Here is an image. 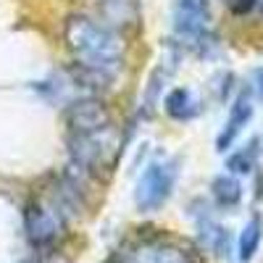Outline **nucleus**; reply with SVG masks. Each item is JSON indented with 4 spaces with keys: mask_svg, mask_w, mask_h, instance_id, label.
I'll return each instance as SVG.
<instances>
[{
    "mask_svg": "<svg viewBox=\"0 0 263 263\" xmlns=\"http://www.w3.org/2000/svg\"><path fill=\"white\" fill-rule=\"evenodd\" d=\"M63 34L79 69H84L98 84L114 79L124 61V40L116 29L90 16H69Z\"/></svg>",
    "mask_w": 263,
    "mask_h": 263,
    "instance_id": "f257e3e1",
    "label": "nucleus"
},
{
    "mask_svg": "<svg viewBox=\"0 0 263 263\" xmlns=\"http://www.w3.org/2000/svg\"><path fill=\"white\" fill-rule=\"evenodd\" d=\"M121 147V137L114 124H108L98 132L84 135H69V153L71 161L82 174H95L100 168H111L116 163Z\"/></svg>",
    "mask_w": 263,
    "mask_h": 263,
    "instance_id": "f03ea898",
    "label": "nucleus"
},
{
    "mask_svg": "<svg viewBox=\"0 0 263 263\" xmlns=\"http://www.w3.org/2000/svg\"><path fill=\"white\" fill-rule=\"evenodd\" d=\"M177 163L174 161H156L150 163L142 177L137 179V190H135V203L140 211L150 213L158 211L168 203V197L174 192V184H177Z\"/></svg>",
    "mask_w": 263,
    "mask_h": 263,
    "instance_id": "7ed1b4c3",
    "label": "nucleus"
},
{
    "mask_svg": "<svg viewBox=\"0 0 263 263\" xmlns=\"http://www.w3.org/2000/svg\"><path fill=\"white\" fill-rule=\"evenodd\" d=\"M66 208L63 200H58V195L50 203L45 200H32L24 211V227H27V237L32 239V245L45 248L53 245L58 234L63 232V218H66Z\"/></svg>",
    "mask_w": 263,
    "mask_h": 263,
    "instance_id": "20e7f679",
    "label": "nucleus"
},
{
    "mask_svg": "<svg viewBox=\"0 0 263 263\" xmlns=\"http://www.w3.org/2000/svg\"><path fill=\"white\" fill-rule=\"evenodd\" d=\"M174 32L190 48L205 45V40L211 37L208 0H177V6H174Z\"/></svg>",
    "mask_w": 263,
    "mask_h": 263,
    "instance_id": "39448f33",
    "label": "nucleus"
},
{
    "mask_svg": "<svg viewBox=\"0 0 263 263\" xmlns=\"http://www.w3.org/2000/svg\"><path fill=\"white\" fill-rule=\"evenodd\" d=\"M63 121H66V129L69 135H84V132H98L111 121V111L105 108L103 100L98 98H79L74 103L66 105L63 111Z\"/></svg>",
    "mask_w": 263,
    "mask_h": 263,
    "instance_id": "423d86ee",
    "label": "nucleus"
},
{
    "mask_svg": "<svg viewBox=\"0 0 263 263\" xmlns=\"http://www.w3.org/2000/svg\"><path fill=\"white\" fill-rule=\"evenodd\" d=\"M100 21L111 29H132L140 21V0H100Z\"/></svg>",
    "mask_w": 263,
    "mask_h": 263,
    "instance_id": "0eeeda50",
    "label": "nucleus"
},
{
    "mask_svg": "<svg viewBox=\"0 0 263 263\" xmlns=\"http://www.w3.org/2000/svg\"><path fill=\"white\" fill-rule=\"evenodd\" d=\"M250 119H253V100H250L248 92H242V95L234 100V105H232L229 119H227V126H224L221 135H218V140H216V147L221 150V153L229 150V147L234 145V140L239 137V132L248 126Z\"/></svg>",
    "mask_w": 263,
    "mask_h": 263,
    "instance_id": "6e6552de",
    "label": "nucleus"
},
{
    "mask_svg": "<svg viewBox=\"0 0 263 263\" xmlns=\"http://www.w3.org/2000/svg\"><path fill=\"white\" fill-rule=\"evenodd\" d=\"M197 237H200V245L213 253L216 258H227L229 255V245H232V237H229V229L221 227L211 216H203L197 221Z\"/></svg>",
    "mask_w": 263,
    "mask_h": 263,
    "instance_id": "1a4fd4ad",
    "label": "nucleus"
},
{
    "mask_svg": "<svg viewBox=\"0 0 263 263\" xmlns=\"http://www.w3.org/2000/svg\"><path fill=\"white\" fill-rule=\"evenodd\" d=\"M135 258L137 263H195L184 248H179L177 242H166V239H156V242L142 245Z\"/></svg>",
    "mask_w": 263,
    "mask_h": 263,
    "instance_id": "9d476101",
    "label": "nucleus"
},
{
    "mask_svg": "<svg viewBox=\"0 0 263 263\" xmlns=\"http://www.w3.org/2000/svg\"><path fill=\"white\" fill-rule=\"evenodd\" d=\"M163 108L171 119L177 121H190L200 114V103H197L195 92L187 90V87H177V90H171L163 100Z\"/></svg>",
    "mask_w": 263,
    "mask_h": 263,
    "instance_id": "9b49d317",
    "label": "nucleus"
},
{
    "mask_svg": "<svg viewBox=\"0 0 263 263\" xmlns=\"http://www.w3.org/2000/svg\"><path fill=\"white\" fill-rule=\"evenodd\" d=\"M260 239H263V218L258 213H253L250 221L242 229V234H239V260L242 263L253 260L260 248Z\"/></svg>",
    "mask_w": 263,
    "mask_h": 263,
    "instance_id": "f8f14e48",
    "label": "nucleus"
},
{
    "mask_svg": "<svg viewBox=\"0 0 263 263\" xmlns=\"http://www.w3.org/2000/svg\"><path fill=\"white\" fill-rule=\"evenodd\" d=\"M211 192H213V200L221 208H234V205H239V200H242V184H239L234 177H227V174L213 179Z\"/></svg>",
    "mask_w": 263,
    "mask_h": 263,
    "instance_id": "ddd939ff",
    "label": "nucleus"
},
{
    "mask_svg": "<svg viewBox=\"0 0 263 263\" xmlns=\"http://www.w3.org/2000/svg\"><path fill=\"white\" fill-rule=\"evenodd\" d=\"M174 74V58L171 61H161L156 66V71H153L150 77V84H147V95H145V108L147 111H153L161 98V90H163V82H168V77Z\"/></svg>",
    "mask_w": 263,
    "mask_h": 263,
    "instance_id": "4468645a",
    "label": "nucleus"
},
{
    "mask_svg": "<svg viewBox=\"0 0 263 263\" xmlns=\"http://www.w3.org/2000/svg\"><path fill=\"white\" fill-rule=\"evenodd\" d=\"M258 147H260V140H250V145H248L245 150H237L234 156L227 158V168L234 171V174H248V171H253L255 158H258Z\"/></svg>",
    "mask_w": 263,
    "mask_h": 263,
    "instance_id": "2eb2a0df",
    "label": "nucleus"
},
{
    "mask_svg": "<svg viewBox=\"0 0 263 263\" xmlns=\"http://www.w3.org/2000/svg\"><path fill=\"white\" fill-rule=\"evenodd\" d=\"M253 6H255V0H229V8L234 13H248L253 11Z\"/></svg>",
    "mask_w": 263,
    "mask_h": 263,
    "instance_id": "dca6fc26",
    "label": "nucleus"
},
{
    "mask_svg": "<svg viewBox=\"0 0 263 263\" xmlns=\"http://www.w3.org/2000/svg\"><path fill=\"white\" fill-rule=\"evenodd\" d=\"M255 82H258V92L263 95V69H260V71L255 74Z\"/></svg>",
    "mask_w": 263,
    "mask_h": 263,
    "instance_id": "f3484780",
    "label": "nucleus"
}]
</instances>
